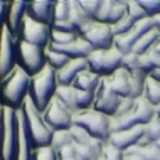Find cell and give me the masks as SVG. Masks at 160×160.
Returning <instances> with one entry per match:
<instances>
[{
	"instance_id": "obj_1",
	"label": "cell",
	"mask_w": 160,
	"mask_h": 160,
	"mask_svg": "<svg viewBox=\"0 0 160 160\" xmlns=\"http://www.w3.org/2000/svg\"><path fill=\"white\" fill-rule=\"evenodd\" d=\"M31 77L17 65L13 72L0 82V104L13 110H21L28 96Z\"/></svg>"
},
{
	"instance_id": "obj_2",
	"label": "cell",
	"mask_w": 160,
	"mask_h": 160,
	"mask_svg": "<svg viewBox=\"0 0 160 160\" xmlns=\"http://www.w3.org/2000/svg\"><path fill=\"white\" fill-rule=\"evenodd\" d=\"M58 86L57 71L46 65L40 73L31 77L28 98L32 100L36 108L44 113L46 106L54 99Z\"/></svg>"
},
{
	"instance_id": "obj_3",
	"label": "cell",
	"mask_w": 160,
	"mask_h": 160,
	"mask_svg": "<svg viewBox=\"0 0 160 160\" xmlns=\"http://www.w3.org/2000/svg\"><path fill=\"white\" fill-rule=\"evenodd\" d=\"M22 110L24 114V121L26 126H27L32 148L37 149L44 148V146H50L52 138V131L46 124L42 113L36 108L28 96L26 98L23 102Z\"/></svg>"
},
{
	"instance_id": "obj_4",
	"label": "cell",
	"mask_w": 160,
	"mask_h": 160,
	"mask_svg": "<svg viewBox=\"0 0 160 160\" xmlns=\"http://www.w3.org/2000/svg\"><path fill=\"white\" fill-rule=\"evenodd\" d=\"M0 160H16L18 151V115L17 112L5 108H2L0 117Z\"/></svg>"
},
{
	"instance_id": "obj_5",
	"label": "cell",
	"mask_w": 160,
	"mask_h": 160,
	"mask_svg": "<svg viewBox=\"0 0 160 160\" xmlns=\"http://www.w3.org/2000/svg\"><path fill=\"white\" fill-rule=\"evenodd\" d=\"M155 118V106H152L145 98H138L135 101L132 109L121 117L110 118L112 132L128 129L137 126H146Z\"/></svg>"
},
{
	"instance_id": "obj_6",
	"label": "cell",
	"mask_w": 160,
	"mask_h": 160,
	"mask_svg": "<svg viewBox=\"0 0 160 160\" xmlns=\"http://www.w3.org/2000/svg\"><path fill=\"white\" fill-rule=\"evenodd\" d=\"M73 126L83 128L92 137L102 142H108L112 135L110 117L92 108L76 113L73 115Z\"/></svg>"
},
{
	"instance_id": "obj_7",
	"label": "cell",
	"mask_w": 160,
	"mask_h": 160,
	"mask_svg": "<svg viewBox=\"0 0 160 160\" xmlns=\"http://www.w3.org/2000/svg\"><path fill=\"white\" fill-rule=\"evenodd\" d=\"M123 54L115 46L110 49L92 50L86 58L88 69L99 77H109L122 67Z\"/></svg>"
},
{
	"instance_id": "obj_8",
	"label": "cell",
	"mask_w": 160,
	"mask_h": 160,
	"mask_svg": "<svg viewBox=\"0 0 160 160\" xmlns=\"http://www.w3.org/2000/svg\"><path fill=\"white\" fill-rule=\"evenodd\" d=\"M45 48L31 45L18 40L17 51V65L22 68L30 77L36 76L46 67Z\"/></svg>"
},
{
	"instance_id": "obj_9",
	"label": "cell",
	"mask_w": 160,
	"mask_h": 160,
	"mask_svg": "<svg viewBox=\"0 0 160 160\" xmlns=\"http://www.w3.org/2000/svg\"><path fill=\"white\" fill-rule=\"evenodd\" d=\"M85 41L92 48V50L110 49L114 46V33L110 26L104 24L96 21L88 22L85 27L79 31Z\"/></svg>"
},
{
	"instance_id": "obj_10",
	"label": "cell",
	"mask_w": 160,
	"mask_h": 160,
	"mask_svg": "<svg viewBox=\"0 0 160 160\" xmlns=\"http://www.w3.org/2000/svg\"><path fill=\"white\" fill-rule=\"evenodd\" d=\"M17 51L18 38L12 36L4 26L0 32V82H3L17 67Z\"/></svg>"
},
{
	"instance_id": "obj_11",
	"label": "cell",
	"mask_w": 160,
	"mask_h": 160,
	"mask_svg": "<svg viewBox=\"0 0 160 160\" xmlns=\"http://www.w3.org/2000/svg\"><path fill=\"white\" fill-rule=\"evenodd\" d=\"M50 32H51L50 26L33 21L32 18H30L27 16V13H26L18 40L28 42L31 45H36V46L46 49L50 44Z\"/></svg>"
},
{
	"instance_id": "obj_12",
	"label": "cell",
	"mask_w": 160,
	"mask_h": 160,
	"mask_svg": "<svg viewBox=\"0 0 160 160\" xmlns=\"http://www.w3.org/2000/svg\"><path fill=\"white\" fill-rule=\"evenodd\" d=\"M46 124L51 131L69 129L73 124V114L54 96L42 113Z\"/></svg>"
},
{
	"instance_id": "obj_13",
	"label": "cell",
	"mask_w": 160,
	"mask_h": 160,
	"mask_svg": "<svg viewBox=\"0 0 160 160\" xmlns=\"http://www.w3.org/2000/svg\"><path fill=\"white\" fill-rule=\"evenodd\" d=\"M121 100L122 99L117 96L112 91L109 82H108V78L102 77L99 86L95 90V99H94V106H92V109H95L102 114L109 115L112 118L115 114Z\"/></svg>"
},
{
	"instance_id": "obj_14",
	"label": "cell",
	"mask_w": 160,
	"mask_h": 160,
	"mask_svg": "<svg viewBox=\"0 0 160 160\" xmlns=\"http://www.w3.org/2000/svg\"><path fill=\"white\" fill-rule=\"evenodd\" d=\"M152 28H154L152 18H145L142 21H138L132 27V30L128 31L126 35L114 37V46L122 54H127V52L132 51V48L135 46V44L138 40Z\"/></svg>"
},
{
	"instance_id": "obj_15",
	"label": "cell",
	"mask_w": 160,
	"mask_h": 160,
	"mask_svg": "<svg viewBox=\"0 0 160 160\" xmlns=\"http://www.w3.org/2000/svg\"><path fill=\"white\" fill-rule=\"evenodd\" d=\"M143 135H145V126H137L128 129L112 132L108 142L113 145L115 149L121 150L122 152H126L129 149L137 146L140 140L143 137Z\"/></svg>"
},
{
	"instance_id": "obj_16",
	"label": "cell",
	"mask_w": 160,
	"mask_h": 160,
	"mask_svg": "<svg viewBox=\"0 0 160 160\" xmlns=\"http://www.w3.org/2000/svg\"><path fill=\"white\" fill-rule=\"evenodd\" d=\"M126 16V2H123V0H102L100 10L94 21L113 26Z\"/></svg>"
},
{
	"instance_id": "obj_17",
	"label": "cell",
	"mask_w": 160,
	"mask_h": 160,
	"mask_svg": "<svg viewBox=\"0 0 160 160\" xmlns=\"http://www.w3.org/2000/svg\"><path fill=\"white\" fill-rule=\"evenodd\" d=\"M27 5H28V2H26V0L9 2V9H8V14H7V21H5V28L16 38H18V36H19L23 18L26 16V13H27Z\"/></svg>"
},
{
	"instance_id": "obj_18",
	"label": "cell",
	"mask_w": 160,
	"mask_h": 160,
	"mask_svg": "<svg viewBox=\"0 0 160 160\" xmlns=\"http://www.w3.org/2000/svg\"><path fill=\"white\" fill-rule=\"evenodd\" d=\"M54 4L52 0H32L27 5V16L33 21L51 27L54 22Z\"/></svg>"
},
{
	"instance_id": "obj_19",
	"label": "cell",
	"mask_w": 160,
	"mask_h": 160,
	"mask_svg": "<svg viewBox=\"0 0 160 160\" xmlns=\"http://www.w3.org/2000/svg\"><path fill=\"white\" fill-rule=\"evenodd\" d=\"M71 131V135H72V138H73V142L77 143L78 146H82L86 150H88L92 155H94L95 160H98V158L100 156L101 151H102V148L106 142H102L95 137H92L88 132H86L83 128L81 127H77V126H73L69 128Z\"/></svg>"
},
{
	"instance_id": "obj_20",
	"label": "cell",
	"mask_w": 160,
	"mask_h": 160,
	"mask_svg": "<svg viewBox=\"0 0 160 160\" xmlns=\"http://www.w3.org/2000/svg\"><path fill=\"white\" fill-rule=\"evenodd\" d=\"M18 115V132H19V141H18V151L16 160H32L33 155V148L31 145V140L28 136L27 126L24 121V114L23 110L17 112Z\"/></svg>"
},
{
	"instance_id": "obj_21",
	"label": "cell",
	"mask_w": 160,
	"mask_h": 160,
	"mask_svg": "<svg viewBox=\"0 0 160 160\" xmlns=\"http://www.w3.org/2000/svg\"><path fill=\"white\" fill-rule=\"evenodd\" d=\"M86 59H71L62 69L57 72V81L59 86H72L74 78L82 71L87 69Z\"/></svg>"
},
{
	"instance_id": "obj_22",
	"label": "cell",
	"mask_w": 160,
	"mask_h": 160,
	"mask_svg": "<svg viewBox=\"0 0 160 160\" xmlns=\"http://www.w3.org/2000/svg\"><path fill=\"white\" fill-rule=\"evenodd\" d=\"M49 48L60 52V54L65 55L69 59H86L92 51V48L85 41L81 36H79L76 41H73L68 45H63V46L49 45Z\"/></svg>"
},
{
	"instance_id": "obj_23",
	"label": "cell",
	"mask_w": 160,
	"mask_h": 160,
	"mask_svg": "<svg viewBox=\"0 0 160 160\" xmlns=\"http://www.w3.org/2000/svg\"><path fill=\"white\" fill-rule=\"evenodd\" d=\"M108 78L109 86L112 91L121 99L131 98V88H129V74L124 68H118L112 76Z\"/></svg>"
},
{
	"instance_id": "obj_24",
	"label": "cell",
	"mask_w": 160,
	"mask_h": 160,
	"mask_svg": "<svg viewBox=\"0 0 160 160\" xmlns=\"http://www.w3.org/2000/svg\"><path fill=\"white\" fill-rule=\"evenodd\" d=\"M101 81V77L98 74L92 73L88 68L82 71L79 73L72 83V86L77 90H83V91H95Z\"/></svg>"
},
{
	"instance_id": "obj_25",
	"label": "cell",
	"mask_w": 160,
	"mask_h": 160,
	"mask_svg": "<svg viewBox=\"0 0 160 160\" xmlns=\"http://www.w3.org/2000/svg\"><path fill=\"white\" fill-rule=\"evenodd\" d=\"M55 98L68 109L73 115L78 113L76 105V88L73 86H58Z\"/></svg>"
},
{
	"instance_id": "obj_26",
	"label": "cell",
	"mask_w": 160,
	"mask_h": 160,
	"mask_svg": "<svg viewBox=\"0 0 160 160\" xmlns=\"http://www.w3.org/2000/svg\"><path fill=\"white\" fill-rule=\"evenodd\" d=\"M160 37V32L154 27L150 30L148 33H145L138 41L135 44V46L132 48V51L136 52L137 55H143L146 52H149L156 44V41Z\"/></svg>"
},
{
	"instance_id": "obj_27",
	"label": "cell",
	"mask_w": 160,
	"mask_h": 160,
	"mask_svg": "<svg viewBox=\"0 0 160 160\" xmlns=\"http://www.w3.org/2000/svg\"><path fill=\"white\" fill-rule=\"evenodd\" d=\"M92 19L82 10L81 5H79L78 0H71V13H69V22L77 28L79 32L85 26L91 22Z\"/></svg>"
},
{
	"instance_id": "obj_28",
	"label": "cell",
	"mask_w": 160,
	"mask_h": 160,
	"mask_svg": "<svg viewBox=\"0 0 160 160\" xmlns=\"http://www.w3.org/2000/svg\"><path fill=\"white\" fill-rule=\"evenodd\" d=\"M142 98H145L152 106L160 105V82L155 81L151 77H146L145 79V91Z\"/></svg>"
},
{
	"instance_id": "obj_29",
	"label": "cell",
	"mask_w": 160,
	"mask_h": 160,
	"mask_svg": "<svg viewBox=\"0 0 160 160\" xmlns=\"http://www.w3.org/2000/svg\"><path fill=\"white\" fill-rule=\"evenodd\" d=\"M129 74V88H131V98L138 99L142 98L143 91H145V79L146 76L141 71L136 72H128Z\"/></svg>"
},
{
	"instance_id": "obj_30",
	"label": "cell",
	"mask_w": 160,
	"mask_h": 160,
	"mask_svg": "<svg viewBox=\"0 0 160 160\" xmlns=\"http://www.w3.org/2000/svg\"><path fill=\"white\" fill-rule=\"evenodd\" d=\"M129 152L137 155L142 160H160V149L156 143H149L145 146H135L128 150Z\"/></svg>"
},
{
	"instance_id": "obj_31",
	"label": "cell",
	"mask_w": 160,
	"mask_h": 160,
	"mask_svg": "<svg viewBox=\"0 0 160 160\" xmlns=\"http://www.w3.org/2000/svg\"><path fill=\"white\" fill-rule=\"evenodd\" d=\"M71 143H73V138H72L69 129H59V131L52 132V138H51L50 146L57 152L59 150H62L63 148H65V146L71 145Z\"/></svg>"
},
{
	"instance_id": "obj_32",
	"label": "cell",
	"mask_w": 160,
	"mask_h": 160,
	"mask_svg": "<svg viewBox=\"0 0 160 160\" xmlns=\"http://www.w3.org/2000/svg\"><path fill=\"white\" fill-rule=\"evenodd\" d=\"M45 58H46V65H49L50 68H52V69L57 71V72L59 69H62L63 67L71 60L69 58H67L65 55L60 54V52L50 49L49 46L45 50Z\"/></svg>"
},
{
	"instance_id": "obj_33",
	"label": "cell",
	"mask_w": 160,
	"mask_h": 160,
	"mask_svg": "<svg viewBox=\"0 0 160 160\" xmlns=\"http://www.w3.org/2000/svg\"><path fill=\"white\" fill-rule=\"evenodd\" d=\"M79 37L78 32H60L51 30L50 32V44L49 45H55V46H63L68 45Z\"/></svg>"
},
{
	"instance_id": "obj_34",
	"label": "cell",
	"mask_w": 160,
	"mask_h": 160,
	"mask_svg": "<svg viewBox=\"0 0 160 160\" xmlns=\"http://www.w3.org/2000/svg\"><path fill=\"white\" fill-rule=\"evenodd\" d=\"M95 99V91H83L76 88V105L78 112L87 110L94 106Z\"/></svg>"
},
{
	"instance_id": "obj_35",
	"label": "cell",
	"mask_w": 160,
	"mask_h": 160,
	"mask_svg": "<svg viewBox=\"0 0 160 160\" xmlns=\"http://www.w3.org/2000/svg\"><path fill=\"white\" fill-rule=\"evenodd\" d=\"M126 2V9H127V16L132 18L135 22L142 21L145 18H148L143 8L141 7L138 0H124Z\"/></svg>"
},
{
	"instance_id": "obj_36",
	"label": "cell",
	"mask_w": 160,
	"mask_h": 160,
	"mask_svg": "<svg viewBox=\"0 0 160 160\" xmlns=\"http://www.w3.org/2000/svg\"><path fill=\"white\" fill-rule=\"evenodd\" d=\"M69 13H71V0H57L54 4V22L68 21Z\"/></svg>"
},
{
	"instance_id": "obj_37",
	"label": "cell",
	"mask_w": 160,
	"mask_h": 160,
	"mask_svg": "<svg viewBox=\"0 0 160 160\" xmlns=\"http://www.w3.org/2000/svg\"><path fill=\"white\" fill-rule=\"evenodd\" d=\"M58 158L59 160H86L74 143H71L68 146H65V148H63L62 150H59Z\"/></svg>"
},
{
	"instance_id": "obj_38",
	"label": "cell",
	"mask_w": 160,
	"mask_h": 160,
	"mask_svg": "<svg viewBox=\"0 0 160 160\" xmlns=\"http://www.w3.org/2000/svg\"><path fill=\"white\" fill-rule=\"evenodd\" d=\"M98 160H124V152L115 149L109 142H106Z\"/></svg>"
},
{
	"instance_id": "obj_39",
	"label": "cell",
	"mask_w": 160,
	"mask_h": 160,
	"mask_svg": "<svg viewBox=\"0 0 160 160\" xmlns=\"http://www.w3.org/2000/svg\"><path fill=\"white\" fill-rule=\"evenodd\" d=\"M78 2H79V5H81L82 10L94 21L100 10L102 0H78Z\"/></svg>"
},
{
	"instance_id": "obj_40",
	"label": "cell",
	"mask_w": 160,
	"mask_h": 160,
	"mask_svg": "<svg viewBox=\"0 0 160 160\" xmlns=\"http://www.w3.org/2000/svg\"><path fill=\"white\" fill-rule=\"evenodd\" d=\"M122 68H124L127 72L140 71V55H137L136 52H133V51L123 54Z\"/></svg>"
},
{
	"instance_id": "obj_41",
	"label": "cell",
	"mask_w": 160,
	"mask_h": 160,
	"mask_svg": "<svg viewBox=\"0 0 160 160\" xmlns=\"http://www.w3.org/2000/svg\"><path fill=\"white\" fill-rule=\"evenodd\" d=\"M136 24V22L133 21L132 18H129L128 16L123 17L119 22H117L115 24L110 26L112 30H113V33L114 36H122V35H126L128 31L132 30V27Z\"/></svg>"
},
{
	"instance_id": "obj_42",
	"label": "cell",
	"mask_w": 160,
	"mask_h": 160,
	"mask_svg": "<svg viewBox=\"0 0 160 160\" xmlns=\"http://www.w3.org/2000/svg\"><path fill=\"white\" fill-rule=\"evenodd\" d=\"M32 160H59L58 152L51 146H44V148L33 149Z\"/></svg>"
},
{
	"instance_id": "obj_43",
	"label": "cell",
	"mask_w": 160,
	"mask_h": 160,
	"mask_svg": "<svg viewBox=\"0 0 160 160\" xmlns=\"http://www.w3.org/2000/svg\"><path fill=\"white\" fill-rule=\"evenodd\" d=\"M148 18H155L160 14V0H138Z\"/></svg>"
},
{
	"instance_id": "obj_44",
	"label": "cell",
	"mask_w": 160,
	"mask_h": 160,
	"mask_svg": "<svg viewBox=\"0 0 160 160\" xmlns=\"http://www.w3.org/2000/svg\"><path fill=\"white\" fill-rule=\"evenodd\" d=\"M145 137L152 143H155L158 140H160V123L155 118L150 123L145 126Z\"/></svg>"
},
{
	"instance_id": "obj_45",
	"label": "cell",
	"mask_w": 160,
	"mask_h": 160,
	"mask_svg": "<svg viewBox=\"0 0 160 160\" xmlns=\"http://www.w3.org/2000/svg\"><path fill=\"white\" fill-rule=\"evenodd\" d=\"M135 101H136V99H133V98H124V99H122L121 102H119V105H118V109H117L115 114L113 117H121V115L127 114L132 109V106L135 105Z\"/></svg>"
},
{
	"instance_id": "obj_46",
	"label": "cell",
	"mask_w": 160,
	"mask_h": 160,
	"mask_svg": "<svg viewBox=\"0 0 160 160\" xmlns=\"http://www.w3.org/2000/svg\"><path fill=\"white\" fill-rule=\"evenodd\" d=\"M51 30L55 31H60V32H78L77 28L68 21H59V22H54L51 26ZM79 33V32H78Z\"/></svg>"
},
{
	"instance_id": "obj_47",
	"label": "cell",
	"mask_w": 160,
	"mask_h": 160,
	"mask_svg": "<svg viewBox=\"0 0 160 160\" xmlns=\"http://www.w3.org/2000/svg\"><path fill=\"white\" fill-rule=\"evenodd\" d=\"M152 69H154V67L151 65V63H150V60L148 58V54L140 55V71L143 72L146 76H149Z\"/></svg>"
},
{
	"instance_id": "obj_48",
	"label": "cell",
	"mask_w": 160,
	"mask_h": 160,
	"mask_svg": "<svg viewBox=\"0 0 160 160\" xmlns=\"http://www.w3.org/2000/svg\"><path fill=\"white\" fill-rule=\"evenodd\" d=\"M8 9H9V2H0V32H2V30L5 26Z\"/></svg>"
},
{
	"instance_id": "obj_49",
	"label": "cell",
	"mask_w": 160,
	"mask_h": 160,
	"mask_svg": "<svg viewBox=\"0 0 160 160\" xmlns=\"http://www.w3.org/2000/svg\"><path fill=\"white\" fill-rule=\"evenodd\" d=\"M146 54H148V58L154 68H160V52L151 49L149 52H146Z\"/></svg>"
},
{
	"instance_id": "obj_50",
	"label": "cell",
	"mask_w": 160,
	"mask_h": 160,
	"mask_svg": "<svg viewBox=\"0 0 160 160\" xmlns=\"http://www.w3.org/2000/svg\"><path fill=\"white\" fill-rule=\"evenodd\" d=\"M149 77H151V78L155 79V81H159V82H160V68H154V69L150 72Z\"/></svg>"
},
{
	"instance_id": "obj_51",
	"label": "cell",
	"mask_w": 160,
	"mask_h": 160,
	"mask_svg": "<svg viewBox=\"0 0 160 160\" xmlns=\"http://www.w3.org/2000/svg\"><path fill=\"white\" fill-rule=\"evenodd\" d=\"M124 160H142V159L138 158V156L135 155V154L129 152V151H126V152H124Z\"/></svg>"
},
{
	"instance_id": "obj_52",
	"label": "cell",
	"mask_w": 160,
	"mask_h": 160,
	"mask_svg": "<svg viewBox=\"0 0 160 160\" xmlns=\"http://www.w3.org/2000/svg\"><path fill=\"white\" fill-rule=\"evenodd\" d=\"M152 22H154V27L160 32V14L156 16L155 18H152Z\"/></svg>"
},
{
	"instance_id": "obj_53",
	"label": "cell",
	"mask_w": 160,
	"mask_h": 160,
	"mask_svg": "<svg viewBox=\"0 0 160 160\" xmlns=\"http://www.w3.org/2000/svg\"><path fill=\"white\" fill-rule=\"evenodd\" d=\"M155 119L160 123V105L155 108Z\"/></svg>"
},
{
	"instance_id": "obj_54",
	"label": "cell",
	"mask_w": 160,
	"mask_h": 160,
	"mask_svg": "<svg viewBox=\"0 0 160 160\" xmlns=\"http://www.w3.org/2000/svg\"><path fill=\"white\" fill-rule=\"evenodd\" d=\"M152 50H155V51H158V52H160V37H159V40L156 41V44H155V46L152 48Z\"/></svg>"
},
{
	"instance_id": "obj_55",
	"label": "cell",
	"mask_w": 160,
	"mask_h": 160,
	"mask_svg": "<svg viewBox=\"0 0 160 160\" xmlns=\"http://www.w3.org/2000/svg\"><path fill=\"white\" fill-rule=\"evenodd\" d=\"M155 143H156V146H158V148H159V149H160V140H158V141H156V142H155Z\"/></svg>"
},
{
	"instance_id": "obj_56",
	"label": "cell",
	"mask_w": 160,
	"mask_h": 160,
	"mask_svg": "<svg viewBox=\"0 0 160 160\" xmlns=\"http://www.w3.org/2000/svg\"><path fill=\"white\" fill-rule=\"evenodd\" d=\"M2 108L3 106H2V104H0V117H2Z\"/></svg>"
},
{
	"instance_id": "obj_57",
	"label": "cell",
	"mask_w": 160,
	"mask_h": 160,
	"mask_svg": "<svg viewBox=\"0 0 160 160\" xmlns=\"http://www.w3.org/2000/svg\"><path fill=\"white\" fill-rule=\"evenodd\" d=\"M0 135H2V129H0Z\"/></svg>"
}]
</instances>
